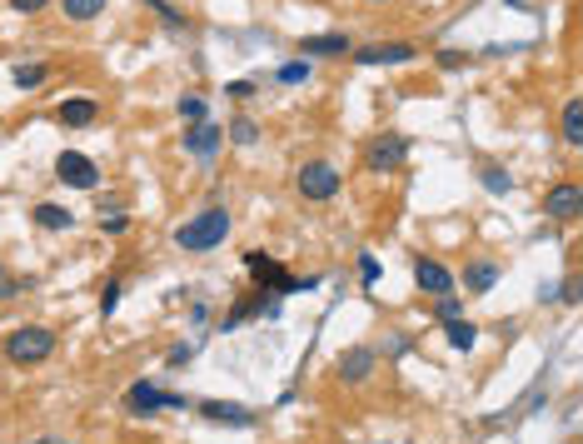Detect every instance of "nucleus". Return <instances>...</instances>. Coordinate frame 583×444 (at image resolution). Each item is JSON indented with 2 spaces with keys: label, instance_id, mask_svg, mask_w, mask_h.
Masks as SVG:
<instances>
[{
  "label": "nucleus",
  "instance_id": "f257e3e1",
  "mask_svg": "<svg viewBox=\"0 0 583 444\" xmlns=\"http://www.w3.org/2000/svg\"><path fill=\"white\" fill-rule=\"evenodd\" d=\"M229 225H235V220H229V205H204L185 225H175V245L190 250V254H210L229 240Z\"/></svg>",
  "mask_w": 583,
  "mask_h": 444
},
{
  "label": "nucleus",
  "instance_id": "f03ea898",
  "mask_svg": "<svg viewBox=\"0 0 583 444\" xmlns=\"http://www.w3.org/2000/svg\"><path fill=\"white\" fill-rule=\"evenodd\" d=\"M55 330H45V325H20V330H11V340H5V359L20 369L30 365H45V359L55 355Z\"/></svg>",
  "mask_w": 583,
  "mask_h": 444
},
{
  "label": "nucleus",
  "instance_id": "7ed1b4c3",
  "mask_svg": "<svg viewBox=\"0 0 583 444\" xmlns=\"http://www.w3.org/2000/svg\"><path fill=\"white\" fill-rule=\"evenodd\" d=\"M339 185H344V175H339L334 160H305V165L294 170V190H299V200H309V205L334 200Z\"/></svg>",
  "mask_w": 583,
  "mask_h": 444
},
{
  "label": "nucleus",
  "instance_id": "20e7f679",
  "mask_svg": "<svg viewBox=\"0 0 583 444\" xmlns=\"http://www.w3.org/2000/svg\"><path fill=\"white\" fill-rule=\"evenodd\" d=\"M55 180L70 185V190H95V185H100V165L80 150H60L55 155Z\"/></svg>",
  "mask_w": 583,
  "mask_h": 444
},
{
  "label": "nucleus",
  "instance_id": "39448f33",
  "mask_svg": "<svg viewBox=\"0 0 583 444\" xmlns=\"http://www.w3.org/2000/svg\"><path fill=\"white\" fill-rule=\"evenodd\" d=\"M544 215L558 220V225H579V215H583V185L579 180H563V185H554V190L544 195Z\"/></svg>",
  "mask_w": 583,
  "mask_h": 444
},
{
  "label": "nucleus",
  "instance_id": "423d86ee",
  "mask_svg": "<svg viewBox=\"0 0 583 444\" xmlns=\"http://www.w3.org/2000/svg\"><path fill=\"white\" fill-rule=\"evenodd\" d=\"M404 155H409V140L404 135H374L364 145V165L374 170V175H389V170L404 165Z\"/></svg>",
  "mask_w": 583,
  "mask_h": 444
},
{
  "label": "nucleus",
  "instance_id": "0eeeda50",
  "mask_svg": "<svg viewBox=\"0 0 583 444\" xmlns=\"http://www.w3.org/2000/svg\"><path fill=\"white\" fill-rule=\"evenodd\" d=\"M349 55H355V65H404L419 55V45H409V40H379V45H359Z\"/></svg>",
  "mask_w": 583,
  "mask_h": 444
},
{
  "label": "nucleus",
  "instance_id": "6e6552de",
  "mask_svg": "<svg viewBox=\"0 0 583 444\" xmlns=\"http://www.w3.org/2000/svg\"><path fill=\"white\" fill-rule=\"evenodd\" d=\"M220 145H225V125H215V120H200V125L185 130V150H190L195 160H215Z\"/></svg>",
  "mask_w": 583,
  "mask_h": 444
},
{
  "label": "nucleus",
  "instance_id": "1a4fd4ad",
  "mask_svg": "<svg viewBox=\"0 0 583 444\" xmlns=\"http://www.w3.org/2000/svg\"><path fill=\"white\" fill-rule=\"evenodd\" d=\"M125 409L135 419H155L160 415V409H165V390H160V384H150V380H135L125 390Z\"/></svg>",
  "mask_w": 583,
  "mask_h": 444
},
{
  "label": "nucleus",
  "instance_id": "9d476101",
  "mask_svg": "<svg viewBox=\"0 0 583 444\" xmlns=\"http://www.w3.org/2000/svg\"><path fill=\"white\" fill-rule=\"evenodd\" d=\"M200 419H215V424H229V430H250L254 409L250 405H229V400H200Z\"/></svg>",
  "mask_w": 583,
  "mask_h": 444
},
{
  "label": "nucleus",
  "instance_id": "9b49d317",
  "mask_svg": "<svg viewBox=\"0 0 583 444\" xmlns=\"http://www.w3.org/2000/svg\"><path fill=\"white\" fill-rule=\"evenodd\" d=\"M55 115H60L65 130H85V125H95V120H100V101H95V95H65Z\"/></svg>",
  "mask_w": 583,
  "mask_h": 444
},
{
  "label": "nucleus",
  "instance_id": "f8f14e48",
  "mask_svg": "<svg viewBox=\"0 0 583 444\" xmlns=\"http://www.w3.org/2000/svg\"><path fill=\"white\" fill-rule=\"evenodd\" d=\"M414 279H419V290L439 295V300H444V295H454V275H449L439 260H429V254H419V260H414Z\"/></svg>",
  "mask_w": 583,
  "mask_h": 444
},
{
  "label": "nucleus",
  "instance_id": "ddd939ff",
  "mask_svg": "<svg viewBox=\"0 0 583 444\" xmlns=\"http://www.w3.org/2000/svg\"><path fill=\"white\" fill-rule=\"evenodd\" d=\"M369 375H374V350H369V344H355V350L339 355V380L344 384H364Z\"/></svg>",
  "mask_w": 583,
  "mask_h": 444
},
{
  "label": "nucleus",
  "instance_id": "4468645a",
  "mask_svg": "<svg viewBox=\"0 0 583 444\" xmlns=\"http://www.w3.org/2000/svg\"><path fill=\"white\" fill-rule=\"evenodd\" d=\"M299 51H305L309 61H334V55L355 51V40H349V36H305V40H299Z\"/></svg>",
  "mask_w": 583,
  "mask_h": 444
},
{
  "label": "nucleus",
  "instance_id": "2eb2a0df",
  "mask_svg": "<svg viewBox=\"0 0 583 444\" xmlns=\"http://www.w3.org/2000/svg\"><path fill=\"white\" fill-rule=\"evenodd\" d=\"M499 285V265L494 260H474L469 270H464V290L469 295H489Z\"/></svg>",
  "mask_w": 583,
  "mask_h": 444
},
{
  "label": "nucleus",
  "instance_id": "dca6fc26",
  "mask_svg": "<svg viewBox=\"0 0 583 444\" xmlns=\"http://www.w3.org/2000/svg\"><path fill=\"white\" fill-rule=\"evenodd\" d=\"M558 130H563V145H569V150H579V145H583V101H569V105H563V115H558Z\"/></svg>",
  "mask_w": 583,
  "mask_h": 444
},
{
  "label": "nucleus",
  "instance_id": "f3484780",
  "mask_svg": "<svg viewBox=\"0 0 583 444\" xmlns=\"http://www.w3.org/2000/svg\"><path fill=\"white\" fill-rule=\"evenodd\" d=\"M105 5H110V0H60V15L70 26H85V20H100Z\"/></svg>",
  "mask_w": 583,
  "mask_h": 444
},
{
  "label": "nucleus",
  "instance_id": "a211bd4d",
  "mask_svg": "<svg viewBox=\"0 0 583 444\" xmlns=\"http://www.w3.org/2000/svg\"><path fill=\"white\" fill-rule=\"evenodd\" d=\"M444 335H449V344H454V350H464V355L479 344V330H474L464 315H459V319H444Z\"/></svg>",
  "mask_w": 583,
  "mask_h": 444
},
{
  "label": "nucleus",
  "instance_id": "6ab92c4d",
  "mask_svg": "<svg viewBox=\"0 0 583 444\" xmlns=\"http://www.w3.org/2000/svg\"><path fill=\"white\" fill-rule=\"evenodd\" d=\"M36 225H40V230H70V225H76V215H70L65 205H51V200H45V205H36Z\"/></svg>",
  "mask_w": 583,
  "mask_h": 444
},
{
  "label": "nucleus",
  "instance_id": "aec40b11",
  "mask_svg": "<svg viewBox=\"0 0 583 444\" xmlns=\"http://www.w3.org/2000/svg\"><path fill=\"white\" fill-rule=\"evenodd\" d=\"M479 180H483V190H489V195H508V190H514V175H508L504 165H494V160H483V165H479Z\"/></svg>",
  "mask_w": 583,
  "mask_h": 444
},
{
  "label": "nucleus",
  "instance_id": "412c9836",
  "mask_svg": "<svg viewBox=\"0 0 583 444\" xmlns=\"http://www.w3.org/2000/svg\"><path fill=\"white\" fill-rule=\"evenodd\" d=\"M45 76H51V65H40V61H26V65H15V70H11V80H15L20 90L45 85Z\"/></svg>",
  "mask_w": 583,
  "mask_h": 444
},
{
  "label": "nucleus",
  "instance_id": "4be33fe9",
  "mask_svg": "<svg viewBox=\"0 0 583 444\" xmlns=\"http://www.w3.org/2000/svg\"><path fill=\"white\" fill-rule=\"evenodd\" d=\"M175 110H180V120H185V125H200V120H210V105H204V95H180Z\"/></svg>",
  "mask_w": 583,
  "mask_h": 444
},
{
  "label": "nucleus",
  "instance_id": "5701e85b",
  "mask_svg": "<svg viewBox=\"0 0 583 444\" xmlns=\"http://www.w3.org/2000/svg\"><path fill=\"white\" fill-rule=\"evenodd\" d=\"M225 140H235V145H254V140H260V125H254L250 115H235L229 130H225Z\"/></svg>",
  "mask_w": 583,
  "mask_h": 444
},
{
  "label": "nucleus",
  "instance_id": "b1692460",
  "mask_svg": "<svg viewBox=\"0 0 583 444\" xmlns=\"http://www.w3.org/2000/svg\"><path fill=\"white\" fill-rule=\"evenodd\" d=\"M309 70H315L309 61H284V65H279V80H284V85H305Z\"/></svg>",
  "mask_w": 583,
  "mask_h": 444
},
{
  "label": "nucleus",
  "instance_id": "393cba45",
  "mask_svg": "<svg viewBox=\"0 0 583 444\" xmlns=\"http://www.w3.org/2000/svg\"><path fill=\"white\" fill-rule=\"evenodd\" d=\"M145 5H150V11L160 15V20H165L170 30H185V15H180L175 5H170V0H145Z\"/></svg>",
  "mask_w": 583,
  "mask_h": 444
},
{
  "label": "nucleus",
  "instance_id": "a878e982",
  "mask_svg": "<svg viewBox=\"0 0 583 444\" xmlns=\"http://www.w3.org/2000/svg\"><path fill=\"white\" fill-rule=\"evenodd\" d=\"M379 275H384L379 260H374V254H359V279H364V285H379Z\"/></svg>",
  "mask_w": 583,
  "mask_h": 444
},
{
  "label": "nucleus",
  "instance_id": "bb28decb",
  "mask_svg": "<svg viewBox=\"0 0 583 444\" xmlns=\"http://www.w3.org/2000/svg\"><path fill=\"white\" fill-rule=\"evenodd\" d=\"M100 230H105V235H125V230H130V215H125V210H115V215H110V210H105Z\"/></svg>",
  "mask_w": 583,
  "mask_h": 444
},
{
  "label": "nucleus",
  "instance_id": "cd10ccee",
  "mask_svg": "<svg viewBox=\"0 0 583 444\" xmlns=\"http://www.w3.org/2000/svg\"><path fill=\"white\" fill-rule=\"evenodd\" d=\"M190 359H195V344H175V350H170V359H165V365H170V369H185V365H190Z\"/></svg>",
  "mask_w": 583,
  "mask_h": 444
},
{
  "label": "nucleus",
  "instance_id": "c85d7f7f",
  "mask_svg": "<svg viewBox=\"0 0 583 444\" xmlns=\"http://www.w3.org/2000/svg\"><path fill=\"white\" fill-rule=\"evenodd\" d=\"M434 315H439V319H459V315H464V305H459L454 295H444V300L434 305Z\"/></svg>",
  "mask_w": 583,
  "mask_h": 444
},
{
  "label": "nucleus",
  "instance_id": "c756f323",
  "mask_svg": "<svg viewBox=\"0 0 583 444\" xmlns=\"http://www.w3.org/2000/svg\"><path fill=\"white\" fill-rule=\"evenodd\" d=\"M115 305H120V279H110V285L100 290V310H105V315H110Z\"/></svg>",
  "mask_w": 583,
  "mask_h": 444
},
{
  "label": "nucleus",
  "instance_id": "7c9ffc66",
  "mask_svg": "<svg viewBox=\"0 0 583 444\" xmlns=\"http://www.w3.org/2000/svg\"><path fill=\"white\" fill-rule=\"evenodd\" d=\"M51 5V0H11V11H20V15H40Z\"/></svg>",
  "mask_w": 583,
  "mask_h": 444
},
{
  "label": "nucleus",
  "instance_id": "2f4dec72",
  "mask_svg": "<svg viewBox=\"0 0 583 444\" xmlns=\"http://www.w3.org/2000/svg\"><path fill=\"white\" fill-rule=\"evenodd\" d=\"M229 95H235V101H250L254 85H250V80H235V85H229Z\"/></svg>",
  "mask_w": 583,
  "mask_h": 444
},
{
  "label": "nucleus",
  "instance_id": "473e14b6",
  "mask_svg": "<svg viewBox=\"0 0 583 444\" xmlns=\"http://www.w3.org/2000/svg\"><path fill=\"white\" fill-rule=\"evenodd\" d=\"M26 290V279H0V295H5V300H11V295H20Z\"/></svg>",
  "mask_w": 583,
  "mask_h": 444
},
{
  "label": "nucleus",
  "instance_id": "72a5a7b5",
  "mask_svg": "<svg viewBox=\"0 0 583 444\" xmlns=\"http://www.w3.org/2000/svg\"><path fill=\"white\" fill-rule=\"evenodd\" d=\"M369 5H384V0H369Z\"/></svg>",
  "mask_w": 583,
  "mask_h": 444
}]
</instances>
